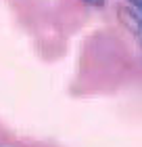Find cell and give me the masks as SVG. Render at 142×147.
Segmentation results:
<instances>
[{
	"label": "cell",
	"mask_w": 142,
	"mask_h": 147,
	"mask_svg": "<svg viewBox=\"0 0 142 147\" xmlns=\"http://www.w3.org/2000/svg\"><path fill=\"white\" fill-rule=\"evenodd\" d=\"M127 4H130L132 11H136L138 15L142 17V0H127Z\"/></svg>",
	"instance_id": "6da1fadb"
},
{
	"label": "cell",
	"mask_w": 142,
	"mask_h": 147,
	"mask_svg": "<svg viewBox=\"0 0 142 147\" xmlns=\"http://www.w3.org/2000/svg\"><path fill=\"white\" fill-rule=\"evenodd\" d=\"M0 147H2V145H0Z\"/></svg>",
	"instance_id": "3957f363"
},
{
	"label": "cell",
	"mask_w": 142,
	"mask_h": 147,
	"mask_svg": "<svg viewBox=\"0 0 142 147\" xmlns=\"http://www.w3.org/2000/svg\"><path fill=\"white\" fill-rule=\"evenodd\" d=\"M84 2L90 6H105V0H84Z\"/></svg>",
	"instance_id": "7a4b0ae2"
}]
</instances>
